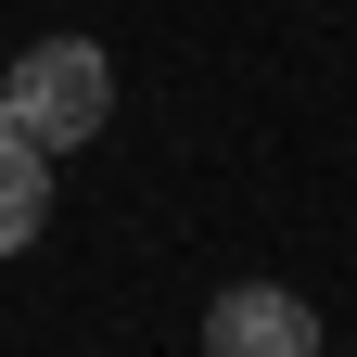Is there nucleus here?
I'll list each match as a JSON object with an SVG mask.
<instances>
[{
	"instance_id": "1",
	"label": "nucleus",
	"mask_w": 357,
	"mask_h": 357,
	"mask_svg": "<svg viewBox=\"0 0 357 357\" xmlns=\"http://www.w3.org/2000/svg\"><path fill=\"white\" fill-rule=\"evenodd\" d=\"M0 115H13L38 153H64V141H89V128L115 115V64L89 52V38H38V52L0 77Z\"/></svg>"
},
{
	"instance_id": "2",
	"label": "nucleus",
	"mask_w": 357,
	"mask_h": 357,
	"mask_svg": "<svg viewBox=\"0 0 357 357\" xmlns=\"http://www.w3.org/2000/svg\"><path fill=\"white\" fill-rule=\"evenodd\" d=\"M204 357H319V319H306L281 281H230L204 306Z\"/></svg>"
},
{
	"instance_id": "3",
	"label": "nucleus",
	"mask_w": 357,
	"mask_h": 357,
	"mask_svg": "<svg viewBox=\"0 0 357 357\" xmlns=\"http://www.w3.org/2000/svg\"><path fill=\"white\" fill-rule=\"evenodd\" d=\"M38 217H52V153H38L26 128L0 115V255H13V243H38Z\"/></svg>"
}]
</instances>
